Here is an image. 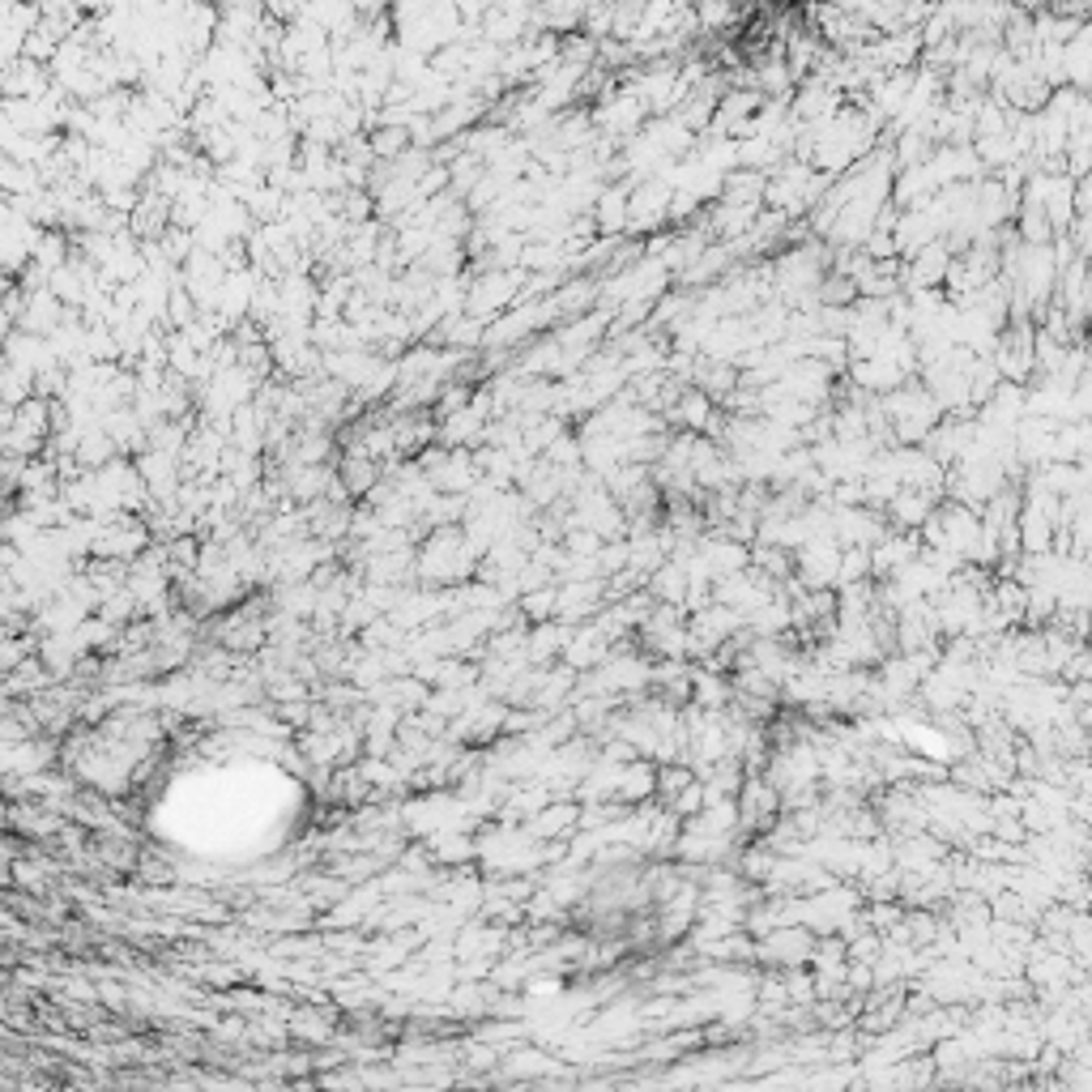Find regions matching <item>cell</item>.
I'll return each instance as SVG.
<instances>
[{
  "mask_svg": "<svg viewBox=\"0 0 1092 1092\" xmlns=\"http://www.w3.org/2000/svg\"><path fill=\"white\" fill-rule=\"evenodd\" d=\"M576 815H581V811H576L572 802L547 806V811H542V815L534 819V828H529V832H534V836H559V832H568V828L576 824Z\"/></svg>",
  "mask_w": 1092,
  "mask_h": 1092,
  "instance_id": "obj_1",
  "label": "cell"
}]
</instances>
